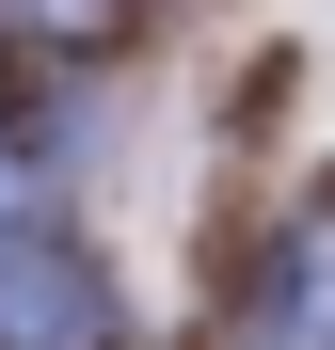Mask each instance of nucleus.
Masks as SVG:
<instances>
[{
	"mask_svg": "<svg viewBox=\"0 0 335 350\" xmlns=\"http://www.w3.org/2000/svg\"><path fill=\"white\" fill-rule=\"evenodd\" d=\"M112 334V271L64 223H0V350H96Z\"/></svg>",
	"mask_w": 335,
	"mask_h": 350,
	"instance_id": "1",
	"label": "nucleus"
},
{
	"mask_svg": "<svg viewBox=\"0 0 335 350\" xmlns=\"http://www.w3.org/2000/svg\"><path fill=\"white\" fill-rule=\"evenodd\" d=\"M240 350H335V207H303L256 271V334Z\"/></svg>",
	"mask_w": 335,
	"mask_h": 350,
	"instance_id": "2",
	"label": "nucleus"
},
{
	"mask_svg": "<svg viewBox=\"0 0 335 350\" xmlns=\"http://www.w3.org/2000/svg\"><path fill=\"white\" fill-rule=\"evenodd\" d=\"M0 16H16V32H96L112 0H0Z\"/></svg>",
	"mask_w": 335,
	"mask_h": 350,
	"instance_id": "3",
	"label": "nucleus"
}]
</instances>
